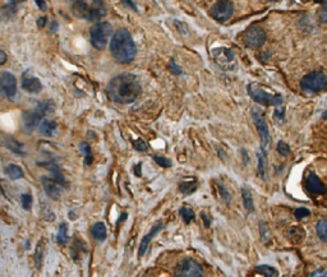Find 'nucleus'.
<instances>
[{"instance_id": "f257e3e1", "label": "nucleus", "mask_w": 327, "mask_h": 277, "mask_svg": "<svg viewBox=\"0 0 327 277\" xmlns=\"http://www.w3.org/2000/svg\"><path fill=\"white\" fill-rule=\"evenodd\" d=\"M142 92V87L134 74L124 73L114 77L108 85V96L118 104H132Z\"/></svg>"}, {"instance_id": "f03ea898", "label": "nucleus", "mask_w": 327, "mask_h": 277, "mask_svg": "<svg viewBox=\"0 0 327 277\" xmlns=\"http://www.w3.org/2000/svg\"><path fill=\"white\" fill-rule=\"evenodd\" d=\"M110 51L112 56L122 64H128L134 59L137 46L132 35L127 28H120L114 33L110 43Z\"/></svg>"}, {"instance_id": "7ed1b4c3", "label": "nucleus", "mask_w": 327, "mask_h": 277, "mask_svg": "<svg viewBox=\"0 0 327 277\" xmlns=\"http://www.w3.org/2000/svg\"><path fill=\"white\" fill-rule=\"evenodd\" d=\"M54 109H55V105L51 100H47L45 103L40 104L37 109H35L33 111L24 112L23 119H24V127L27 129H33L35 127H37L40 124L41 119L45 115H49V114H53Z\"/></svg>"}, {"instance_id": "20e7f679", "label": "nucleus", "mask_w": 327, "mask_h": 277, "mask_svg": "<svg viewBox=\"0 0 327 277\" xmlns=\"http://www.w3.org/2000/svg\"><path fill=\"white\" fill-rule=\"evenodd\" d=\"M112 35V26L108 22H100L95 24L91 28L89 37H91V43L95 49H104L108 43V40Z\"/></svg>"}, {"instance_id": "39448f33", "label": "nucleus", "mask_w": 327, "mask_h": 277, "mask_svg": "<svg viewBox=\"0 0 327 277\" xmlns=\"http://www.w3.org/2000/svg\"><path fill=\"white\" fill-rule=\"evenodd\" d=\"M248 93L255 101L262 104V105L278 106L283 103V97L280 95H272L270 92H266L261 86H258L256 83H251L248 86Z\"/></svg>"}, {"instance_id": "423d86ee", "label": "nucleus", "mask_w": 327, "mask_h": 277, "mask_svg": "<svg viewBox=\"0 0 327 277\" xmlns=\"http://www.w3.org/2000/svg\"><path fill=\"white\" fill-rule=\"evenodd\" d=\"M212 58L220 68L224 70H233L237 66V58L229 47H216L212 50Z\"/></svg>"}, {"instance_id": "0eeeda50", "label": "nucleus", "mask_w": 327, "mask_h": 277, "mask_svg": "<svg viewBox=\"0 0 327 277\" xmlns=\"http://www.w3.org/2000/svg\"><path fill=\"white\" fill-rule=\"evenodd\" d=\"M327 86V77L322 72H312L302 79L301 87L308 92H320Z\"/></svg>"}, {"instance_id": "6e6552de", "label": "nucleus", "mask_w": 327, "mask_h": 277, "mask_svg": "<svg viewBox=\"0 0 327 277\" xmlns=\"http://www.w3.org/2000/svg\"><path fill=\"white\" fill-rule=\"evenodd\" d=\"M202 274H203V270H202L201 264L191 258L179 262L175 268L176 277H201Z\"/></svg>"}, {"instance_id": "1a4fd4ad", "label": "nucleus", "mask_w": 327, "mask_h": 277, "mask_svg": "<svg viewBox=\"0 0 327 277\" xmlns=\"http://www.w3.org/2000/svg\"><path fill=\"white\" fill-rule=\"evenodd\" d=\"M233 13H234V4L232 1H228V0L218 1L212 5L211 10H210L212 18L218 22H221V23L226 22L233 16Z\"/></svg>"}, {"instance_id": "9d476101", "label": "nucleus", "mask_w": 327, "mask_h": 277, "mask_svg": "<svg viewBox=\"0 0 327 277\" xmlns=\"http://www.w3.org/2000/svg\"><path fill=\"white\" fill-rule=\"evenodd\" d=\"M243 41H244L245 46L251 47V49H257V47H261L266 41V33L261 27H252L244 33Z\"/></svg>"}, {"instance_id": "9b49d317", "label": "nucleus", "mask_w": 327, "mask_h": 277, "mask_svg": "<svg viewBox=\"0 0 327 277\" xmlns=\"http://www.w3.org/2000/svg\"><path fill=\"white\" fill-rule=\"evenodd\" d=\"M252 116H253V120H255L256 128H257L258 133H260V137H261V143H262V151L266 152L264 149H267L268 145H270V141H271V137H270V132H268V127L264 122L263 116L257 111V110H253L252 111Z\"/></svg>"}, {"instance_id": "f8f14e48", "label": "nucleus", "mask_w": 327, "mask_h": 277, "mask_svg": "<svg viewBox=\"0 0 327 277\" xmlns=\"http://www.w3.org/2000/svg\"><path fill=\"white\" fill-rule=\"evenodd\" d=\"M0 92L9 99H14L17 95V81L12 73L3 72L0 74Z\"/></svg>"}, {"instance_id": "ddd939ff", "label": "nucleus", "mask_w": 327, "mask_h": 277, "mask_svg": "<svg viewBox=\"0 0 327 277\" xmlns=\"http://www.w3.org/2000/svg\"><path fill=\"white\" fill-rule=\"evenodd\" d=\"M41 183H43L44 191H45L47 197L54 199V201L59 199L60 194H62V188H60V185L58 183L54 182L53 179L46 178V176L41 178Z\"/></svg>"}, {"instance_id": "4468645a", "label": "nucleus", "mask_w": 327, "mask_h": 277, "mask_svg": "<svg viewBox=\"0 0 327 277\" xmlns=\"http://www.w3.org/2000/svg\"><path fill=\"white\" fill-rule=\"evenodd\" d=\"M88 8V16L87 20L88 21H96L104 17L106 14V7L104 1H91Z\"/></svg>"}, {"instance_id": "2eb2a0df", "label": "nucleus", "mask_w": 327, "mask_h": 277, "mask_svg": "<svg viewBox=\"0 0 327 277\" xmlns=\"http://www.w3.org/2000/svg\"><path fill=\"white\" fill-rule=\"evenodd\" d=\"M162 226H164V225H162L161 221L157 222V224H156L155 226H153V228L151 229V231H150L149 234H147L145 237H143L142 241H141V244H139V248H138V256H139V257H142L143 254L146 253V251H147V248H149V244H150V243H151V240H152V239H153V236H155V235L157 234V233H159L160 230H161Z\"/></svg>"}, {"instance_id": "dca6fc26", "label": "nucleus", "mask_w": 327, "mask_h": 277, "mask_svg": "<svg viewBox=\"0 0 327 277\" xmlns=\"http://www.w3.org/2000/svg\"><path fill=\"white\" fill-rule=\"evenodd\" d=\"M307 189L313 194H324L326 193V188H325V185L322 184L318 176L316 174H309L307 179Z\"/></svg>"}, {"instance_id": "f3484780", "label": "nucleus", "mask_w": 327, "mask_h": 277, "mask_svg": "<svg viewBox=\"0 0 327 277\" xmlns=\"http://www.w3.org/2000/svg\"><path fill=\"white\" fill-rule=\"evenodd\" d=\"M22 88L30 93H39L43 89L40 79L35 78V77H26L22 81Z\"/></svg>"}, {"instance_id": "a211bd4d", "label": "nucleus", "mask_w": 327, "mask_h": 277, "mask_svg": "<svg viewBox=\"0 0 327 277\" xmlns=\"http://www.w3.org/2000/svg\"><path fill=\"white\" fill-rule=\"evenodd\" d=\"M40 165L46 166V168L49 169L50 171H51V174H53V180H54V182H56L59 185H64V187H65V185H66L65 178H64L63 174H62V171H60V169L58 168V166H56L55 164H40Z\"/></svg>"}, {"instance_id": "6ab92c4d", "label": "nucleus", "mask_w": 327, "mask_h": 277, "mask_svg": "<svg viewBox=\"0 0 327 277\" xmlns=\"http://www.w3.org/2000/svg\"><path fill=\"white\" fill-rule=\"evenodd\" d=\"M91 233L97 241H104L106 239V228L103 222H97L93 225L91 228Z\"/></svg>"}, {"instance_id": "aec40b11", "label": "nucleus", "mask_w": 327, "mask_h": 277, "mask_svg": "<svg viewBox=\"0 0 327 277\" xmlns=\"http://www.w3.org/2000/svg\"><path fill=\"white\" fill-rule=\"evenodd\" d=\"M4 171H5V174H7L12 180H17V179H21L24 176L23 170H22L18 165H14V164L8 165Z\"/></svg>"}, {"instance_id": "412c9836", "label": "nucleus", "mask_w": 327, "mask_h": 277, "mask_svg": "<svg viewBox=\"0 0 327 277\" xmlns=\"http://www.w3.org/2000/svg\"><path fill=\"white\" fill-rule=\"evenodd\" d=\"M56 129V123L53 120H43L40 124V133L46 137H51Z\"/></svg>"}, {"instance_id": "4be33fe9", "label": "nucleus", "mask_w": 327, "mask_h": 277, "mask_svg": "<svg viewBox=\"0 0 327 277\" xmlns=\"http://www.w3.org/2000/svg\"><path fill=\"white\" fill-rule=\"evenodd\" d=\"M81 153L85 157V165H91L93 161V155H92V149L89 147V145L87 142H82L80 145Z\"/></svg>"}, {"instance_id": "5701e85b", "label": "nucleus", "mask_w": 327, "mask_h": 277, "mask_svg": "<svg viewBox=\"0 0 327 277\" xmlns=\"http://www.w3.org/2000/svg\"><path fill=\"white\" fill-rule=\"evenodd\" d=\"M16 12H17V3L10 1V3L7 4L5 7L1 8V10H0V17H1L3 20H7V18L13 17Z\"/></svg>"}, {"instance_id": "b1692460", "label": "nucleus", "mask_w": 327, "mask_h": 277, "mask_svg": "<svg viewBox=\"0 0 327 277\" xmlns=\"http://www.w3.org/2000/svg\"><path fill=\"white\" fill-rule=\"evenodd\" d=\"M241 194H243V202H244V207L248 212H253L255 205H253V198H252L251 192L247 188L241 189Z\"/></svg>"}, {"instance_id": "393cba45", "label": "nucleus", "mask_w": 327, "mask_h": 277, "mask_svg": "<svg viewBox=\"0 0 327 277\" xmlns=\"http://www.w3.org/2000/svg\"><path fill=\"white\" fill-rule=\"evenodd\" d=\"M68 226H66L65 222H62L59 226V231H58V235H56V241L59 243V244H64L68 240Z\"/></svg>"}, {"instance_id": "a878e982", "label": "nucleus", "mask_w": 327, "mask_h": 277, "mask_svg": "<svg viewBox=\"0 0 327 277\" xmlns=\"http://www.w3.org/2000/svg\"><path fill=\"white\" fill-rule=\"evenodd\" d=\"M266 170H267V161H266V156L263 153H258V172L262 179L266 178Z\"/></svg>"}, {"instance_id": "bb28decb", "label": "nucleus", "mask_w": 327, "mask_h": 277, "mask_svg": "<svg viewBox=\"0 0 327 277\" xmlns=\"http://www.w3.org/2000/svg\"><path fill=\"white\" fill-rule=\"evenodd\" d=\"M197 182L193 180V182H183L182 184L179 185V189L182 192L183 194H191L193 192L197 189Z\"/></svg>"}, {"instance_id": "cd10ccee", "label": "nucleus", "mask_w": 327, "mask_h": 277, "mask_svg": "<svg viewBox=\"0 0 327 277\" xmlns=\"http://www.w3.org/2000/svg\"><path fill=\"white\" fill-rule=\"evenodd\" d=\"M179 213H180V216L183 217L185 224H189V222L195 220V212H193V210H191L189 207H182L179 210Z\"/></svg>"}, {"instance_id": "c85d7f7f", "label": "nucleus", "mask_w": 327, "mask_h": 277, "mask_svg": "<svg viewBox=\"0 0 327 277\" xmlns=\"http://www.w3.org/2000/svg\"><path fill=\"white\" fill-rule=\"evenodd\" d=\"M316 230H317V235L320 236V239L327 241V220H321L317 224Z\"/></svg>"}, {"instance_id": "c756f323", "label": "nucleus", "mask_w": 327, "mask_h": 277, "mask_svg": "<svg viewBox=\"0 0 327 277\" xmlns=\"http://www.w3.org/2000/svg\"><path fill=\"white\" fill-rule=\"evenodd\" d=\"M4 145L7 146L10 151L16 152V153H20V155H23L24 153V152H22V145L17 142V141H14V139H7L4 142Z\"/></svg>"}, {"instance_id": "7c9ffc66", "label": "nucleus", "mask_w": 327, "mask_h": 277, "mask_svg": "<svg viewBox=\"0 0 327 277\" xmlns=\"http://www.w3.org/2000/svg\"><path fill=\"white\" fill-rule=\"evenodd\" d=\"M256 272L263 275V276L266 277H274L275 275L278 274V271L275 270V268L270 267V266H258V267L256 268Z\"/></svg>"}, {"instance_id": "2f4dec72", "label": "nucleus", "mask_w": 327, "mask_h": 277, "mask_svg": "<svg viewBox=\"0 0 327 277\" xmlns=\"http://www.w3.org/2000/svg\"><path fill=\"white\" fill-rule=\"evenodd\" d=\"M21 202H22V207L24 208V210H31V207H32V195L30 194V193H26V194H22V197H21Z\"/></svg>"}, {"instance_id": "473e14b6", "label": "nucleus", "mask_w": 327, "mask_h": 277, "mask_svg": "<svg viewBox=\"0 0 327 277\" xmlns=\"http://www.w3.org/2000/svg\"><path fill=\"white\" fill-rule=\"evenodd\" d=\"M44 252H45V248H44V240H41L39 243L36 248V263L37 267H41V262H43V257H44Z\"/></svg>"}, {"instance_id": "72a5a7b5", "label": "nucleus", "mask_w": 327, "mask_h": 277, "mask_svg": "<svg viewBox=\"0 0 327 277\" xmlns=\"http://www.w3.org/2000/svg\"><path fill=\"white\" fill-rule=\"evenodd\" d=\"M153 160L157 165H160L161 168H170L172 166V161L169 158L164 157V156H153Z\"/></svg>"}, {"instance_id": "f704fd0d", "label": "nucleus", "mask_w": 327, "mask_h": 277, "mask_svg": "<svg viewBox=\"0 0 327 277\" xmlns=\"http://www.w3.org/2000/svg\"><path fill=\"white\" fill-rule=\"evenodd\" d=\"M133 147H134L137 151H146V149H147V145H146L145 141L141 138L133 141Z\"/></svg>"}, {"instance_id": "c9c22d12", "label": "nucleus", "mask_w": 327, "mask_h": 277, "mask_svg": "<svg viewBox=\"0 0 327 277\" xmlns=\"http://www.w3.org/2000/svg\"><path fill=\"white\" fill-rule=\"evenodd\" d=\"M278 151L280 152V155L286 156V155H289V152H290V149H289V146H287L286 143L283 142V141H280V142L278 143Z\"/></svg>"}, {"instance_id": "e433bc0d", "label": "nucleus", "mask_w": 327, "mask_h": 277, "mask_svg": "<svg viewBox=\"0 0 327 277\" xmlns=\"http://www.w3.org/2000/svg\"><path fill=\"white\" fill-rule=\"evenodd\" d=\"M320 20L322 23H327V1L322 4V8H321L320 12Z\"/></svg>"}, {"instance_id": "4c0bfd02", "label": "nucleus", "mask_w": 327, "mask_h": 277, "mask_svg": "<svg viewBox=\"0 0 327 277\" xmlns=\"http://www.w3.org/2000/svg\"><path fill=\"white\" fill-rule=\"evenodd\" d=\"M309 213H311V212L308 211L307 208H298L297 211H295V217H297L298 220H301V218L309 216Z\"/></svg>"}, {"instance_id": "58836bf2", "label": "nucleus", "mask_w": 327, "mask_h": 277, "mask_svg": "<svg viewBox=\"0 0 327 277\" xmlns=\"http://www.w3.org/2000/svg\"><path fill=\"white\" fill-rule=\"evenodd\" d=\"M169 68L172 69V72L174 73V74H180V73H182L180 66L175 65V62H174V60H170V63H169Z\"/></svg>"}, {"instance_id": "ea45409f", "label": "nucleus", "mask_w": 327, "mask_h": 277, "mask_svg": "<svg viewBox=\"0 0 327 277\" xmlns=\"http://www.w3.org/2000/svg\"><path fill=\"white\" fill-rule=\"evenodd\" d=\"M309 277H327V271L325 270L314 271V272H312V274L309 275Z\"/></svg>"}, {"instance_id": "a19ab883", "label": "nucleus", "mask_w": 327, "mask_h": 277, "mask_svg": "<svg viewBox=\"0 0 327 277\" xmlns=\"http://www.w3.org/2000/svg\"><path fill=\"white\" fill-rule=\"evenodd\" d=\"M7 62V54L4 53L3 50H0V65H3Z\"/></svg>"}, {"instance_id": "79ce46f5", "label": "nucleus", "mask_w": 327, "mask_h": 277, "mask_svg": "<svg viewBox=\"0 0 327 277\" xmlns=\"http://www.w3.org/2000/svg\"><path fill=\"white\" fill-rule=\"evenodd\" d=\"M46 22H47L46 17H41L40 20L37 21V26H39V27H41V28H43V27L45 26V24H46Z\"/></svg>"}, {"instance_id": "37998d69", "label": "nucleus", "mask_w": 327, "mask_h": 277, "mask_svg": "<svg viewBox=\"0 0 327 277\" xmlns=\"http://www.w3.org/2000/svg\"><path fill=\"white\" fill-rule=\"evenodd\" d=\"M35 4H36V5H39L41 10H46L47 9V5H46V3H45V1H40V0H37V1H35Z\"/></svg>"}, {"instance_id": "c03bdc74", "label": "nucleus", "mask_w": 327, "mask_h": 277, "mask_svg": "<svg viewBox=\"0 0 327 277\" xmlns=\"http://www.w3.org/2000/svg\"><path fill=\"white\" fill-rule=\"evenodd\" d=\"M283 114H284V111L281 109L276 110V111H275V119H279V122H281V120H283Z\"/></svg>"}, {"instance_id": "a18cd8bd", "label": "nucleus", "mask_w": 327, "mask_h": 277, "mask_svg": "<svg viewBox=\"0 0 327 277\" xmlns=\"http://www.w3.org/2000/svg\"><path fill=\"white\" fill-rule=\"evenodd\" d=\"M220 189H221L222 197L226 198V201H230V197H229V194H228V192H226V189H224V187H222V185H220Z\"/></svg>"}, {"instance_id": "49530a36", "label": "nucleus", "mask_w": 327, "mask_h": 277, "mask_svg": "<svg viewBox=\"0 0 327 277\" xmlns=\"http://www.w3.org/2000/svg\"><path fill=\"white\" fill-rule=\"evenodd\" d=\"M55 27H58V23H56V22H53V24H51V32H54V31L56 30Z\"/></svg>"}, {"instance_id": "de8ad7c7", "label": "nucleus", "mask_w": 327, "mask_h": 277, "mask_svg": "<svg viewBox=\"0 0 327 277\" xmlns=\"http://www.w3.org/2000/svg\"><path fill=\"white\" fill-rule=\"evenodd\" d=\"M322 118H324V119H327V110L324 112V114H322Z\"/></svg>"}, {"instance_id": "09e8293b", "label": "nucleus", "mask_w": 327, "mask_h": 277, "mask_svg": "<svg viewBox=\"0 0 327 277\" xmlns=\"http://www.w3.org/2000/svg\"><path fill=\"white\" fill-rule=\"evenodd\" d=\"M284 277H286V276H284Z\"/></svg>"}]
</instances>
